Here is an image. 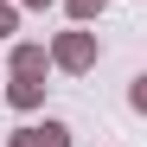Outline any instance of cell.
Masks as SVG:
<instances>
[{"mask_svg":"<svg viewBox=\"0 0 147 147\" xmlns=\"http://www.w3.org/2000/svg\"><path fill=\"white\" fill-rule=\"evenodd\" d=\"M45 58H51L58 70H70V77H83V70H96L102 45H96V32H90V26H70V32H58L51 45H45Z\"/></svg>","mask_w":147,"mask_h":147,"instance_id":"cell-1","label":"cell"},{"mask_svg":"<svg viewBox=\"0 0 147 147\" xmlns=\"http://www.w3.org/2000/svg\"><path fill=\"white\" fill-rule=\"evenodd\" d=\"M7 147H70V128L58 115H45V121H26V128H13Z\"/></svg>","mask_w":147,"mask_h":147,"instance_id":"cell-2","label":"cell"},{"mask_svg":"<svg viewBox=\"0 0 147 147\" xmlns=\"http://www.w3.org/2000/svg\"><path fill=\"white\" fill-rule=\"evenodd\" d=\"M7 70H13V77H45V70H51V58H45V45H13V51H7Z\"/></svg>","mask_w":147,"mask_h":147,"instance_id":"cell-3","label":"cell"},{"mask_svg":"<svg viewBox=\"0 0 147 147\" xmlns=\"http://www.w3.org/2000/svg\"><path fill=\"white\" fill-rule=\"evenodd\" d=\"M7 102L13 109H45V77H7Z\"/></svg>","mask_w":147,"mask_h":147,"instance_id":"cell-4","label":"cell"},{"mask_svg":"<svg viewBox=\"0 0 147 147\" xmlns=\"http://www.w3.org/2000/svg\"><path fill=\"white\" fill-rule=\"evenodd\" d=\"M64 7H70V19H77V26H90V19L109 13V0H64Z\"/></svg>","mask_w":147,"mask_h":147,"instance_id":"cell-5","label":"cell"},{"mask_svg":"<svg viewBox=\"0 0 147 147\" xmlns=\"http://www.w3.org/2000/svg\"><path fill=\"white\" fill-rule=\"evenodd\" d=\"M19 32V13H13V0H0V38H13Z\"/></svg>","mask_w":147,"mask_h":147,"instance_id":"cell-6","label":"cell"},{"mask_svg":"<svg viewBox=\"0 0 147 147\" xmlns=\"http://www.w3.org/2000/svg\"><path fill=\"white\" fill-rule=\"evenodd\" d=\"M19 7H32V13H45V7H58V0H19Z\"/></svg>","mask_w":147,"mask_h":147,"instance_id":"cell-7","label":"cell"}]
</instances>
